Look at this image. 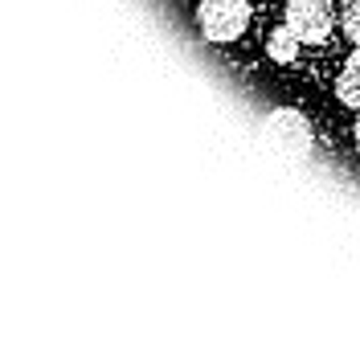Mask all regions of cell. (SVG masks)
Returning <instances> with one entry per match:
<instances>
[{"instance_id":"5b68a950","label":"cell","mask_w":360,"mask_h":356,"mask_svg":"<svg viewBox=\"0 0 360 356\" xmlns=\"http://www.w3.org/2000/svg\"><path fill=\"white\" fill-rule=\"evenodd\" d=\"M299 49H303V42L291 33V25H287V21L278 25V29H270L266 58L274 62V66H295V62H299Z\"/></svg>"},{"instance_id":"6da1fadb","label":"cell","mask_w":360,"mask_h":356,"mask_svg":"<svg viewBox=\"0 0 360 356\" xmlns=\"http://www.w3.org/2000/svg\"><path fill=\"white\" fill-rule=\"evenodd\" d=\"M254 21V4L250 0H201L197 4V29L209 45H233L246 37Z\"/></svg>"},{"instance_id":"7a4b0ae2","label":"cell","mask_w":360,"mask_h":356,"mask_svg":"<svg viewBox=\"0 0 360 356\" xmlns=\"http://www.w3.org/2000/svg\"><path fill=\"white\" fill-rule=\"evenodd\" d=\"M262 132H266V139L283 152V156H291V160H307L315 152L311 119L303 111H295V107H274V111H266Z\"/></svg>"},{"instance_id":"52a82bcc","label":"cell","mask_w":360,"mask_h":356,"mask_svg":"<svg viewBox=\"0 0 360 356\" xmlns=\"http://www.w3.org/2000/svg\"><path fill=\"white\" fill-rule=\"evenodd\" d=\"M352 139H356V152H360V111H356V123H352Z\"/></svg>"},{"instance_id":"8992f818","label":"cell","mask_w":360,"mask_h":356,"mask_svg":"<svg viewBox=\"0 0 360 356\" xmlns=\"http://www.w3.org/2000/svg\"><path fill=\"white\" fill-rule=\"evenodd\" d=\"M340 29L352 45H360V0H344L340 4Z\"/></svg>"},{"instance_id":"3957f363","label":"cell","mask_w":360,"mask_h":356,"mask_svg":"<svg viewBox=\"0 0 360 356\" xmlns=\"http://www.w3.org/2000/svg\"><path fill=\"white\" fill-rule=\"evenodd\" d=\"M283 21L303 45H323L340 25V8L332 0H287Z\"/></svg>"},{"instance_id":"277c9868","label":"cell","mask_w":360,"mask_h":356,"mask_svg":"<svg viewBox=\"0 0 360 356\" xmlns=\"http://www.w3.org/2000/svg\"><path fill=\"white\" fill-rule=\"evenodd\" d=\"M336 98L344 107L360 111V45L344 58V66H340V74H336Z\"/></svg>"}]
</instances>
